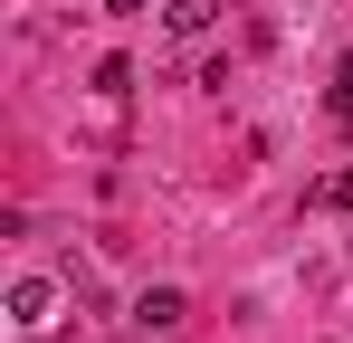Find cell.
Segmentation results:
<instances>
[{"instance_id":"7a4b0ae2","label":"cell","mask_w":353,"mask_h":343,"mask_svg":"<svg viewBox=\"0 0 353 343\" xmlns=\"http://www.w3.org/2000/svg\"><path fill=\"white\" fill-rule=\"evenodd\" d=\"M181 315H191V295H181V286H153V295L134 305V324H153V334H172Z\"/></svg>"},{"instance_id":"3957f363","label":"cell","mask_w":353,"mask_h":343,"mask_svg":"<svg viewBox=\"0 0 353 343\" xmlns=\"http://www.w3.org/2000/svg\"><path fill=\"white\" fill-rule=\"evenodd\" d=\"M220 10H230V0H172V10H163V19H172L181 39H201V29H210V19H220Z\"/></svg>"},{"instance_id":"277c9868","label":"cell","mask_w":353,"mask_h":343,"mask_svg":"<svg viewBox=\"0 0 353 343\" xmlns=\"http://www.w3.org/2000/svg\"><path fill=\"white\" fill-rule=\"evenodd\" d=\"M305 200H315V210H353V172H325V181H315Z\"/></svg>"},{"instance_id":"6da1fadb","label":"cell","mask_w":353,"mask_h":343,"mask_svg":"<svg viewBox=\"0 0 353 343\" xmlns=\"http://www.w3.org/2000/svg\"><path fill=\"white\" fill-rule=\"evenodd\" d=\"M10 315H19V324L39 334V324L58 315V286H48V277H19V286H10Z\"/></svg>"}]
</instances>
